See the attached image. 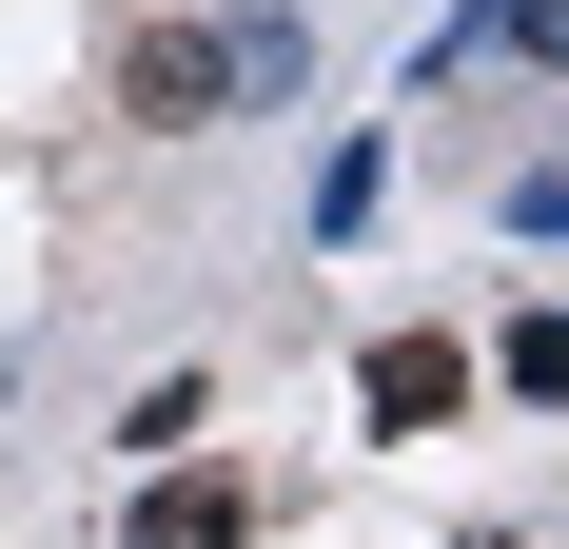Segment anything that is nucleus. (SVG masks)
<instances>
[{
	"mask_svg": "<svg viewBox=\"0 0 569 549\" xmlns=\"http://www.w3.org/2000/svg\"><path fill=\"white\" fill-rule=\"evenodd\" d=\"M315 79V20L295 0H236V20H138L118 40V118H158V138H197V118H256Z\"/></svg>",
	"mask_w": 569,
	"mask_h": 549,
	"instance_id": "obj_1",
	"label": "nucleus"
},
{
	"mask_svg": "<svg viewBox=\"0 0 569 549\" xmlns=\"http://www.w3.org/2000/svg\"><path fill=\"white\" fill-rule=\"evenodd\" d=\"M353 412H373V432H452V412H471V353H452V333H373V353H353Z\"/></svg>",
	"mask_w": 569,
	"mask_h": 549,
	"instance_id": "obj_2",
	"label": "nucleus"
},
{
	"mask_svg": "<svg viewBox=\"0 0 569 549\" xmlns=\"http://www.w3.org/2000/svg\"><path fill=\"white\" fill-rule=\"evenodd\" d=\"M491 40H511V59H550V79H569V0H452V20H432V59H412V99H432V79H471Z\"/></svg>",
	"mask_w": 569,
	"mask_h": 549,
	"instance_id": "obj_3",
	"label": "nucleus"
},
{
	"mask_svg": "<svg viewBox=\"0 0 569 549\" xmlns=\"http://www.w3.org/2000/svg\"><path fill=\"white\" fill-rule=\"evenodd\" d=\"M118 549H256V491H236V471H158Z\"/></svg>",
	"mask_w": 569,
	"mask_h": 549,
	"instance_id": "obj_4",
	"label": "nucleus"
},
{
	"mask_svg": "<svg viewBox=\"0 0 569 549\" xmlns=\"http://www.w3.org/2000/svg\"><path fill=\"white\" fill-rule=\"evenodd\" d=\"M511 392H530V412H569V315H511Z\"/></svg>",
	"mask_w": 569,
	"mask_h": 549,
	"instance_id": "obj_5",
	"label": "nucleus"
},
{
	"mask_svg": "<svg viewBox=\"0 0 569 549\" xmlns=\"http://www.w3.org/2000/svg\"><path fill=\"white\" fill-rule=\"evenodd\" d=\"M511 236H569V158H550V177H511Z\"/></svg>",
	"mask_w": 569,
	"mask_h": 549,
	"instance_id": "obj_6",
	"label": "nucleus"
}]
</instances>
